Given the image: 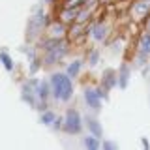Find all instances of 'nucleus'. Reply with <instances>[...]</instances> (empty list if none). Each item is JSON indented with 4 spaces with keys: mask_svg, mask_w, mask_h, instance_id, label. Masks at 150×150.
<instances>
[{
    "mask_svg": "<svg viewBox=\"0 0 150 150\" xmlns=\"http://www.w3.org/2000/svg\"><path fill=\"white\" fill-rule=\"evenodd\" d=\"M143 146H144V148H150V143H148V141L144 139V137H143Z\"/></svg>",
    "mask_w": 150,
    "mask_h": 150,
    "instance_id": "4be33fe9",
    "label": "nucleus"
},
{
    "mask_svg": "<svg viewBox=\"0 0 150 150\" xmlns=\"http://www.w3.org/2000/svg\"><path fill=\"white\" fill-rule=\"evenodd\" d=\"M101 86L105 90H111V88L118 86V73L115 69H105L103 71V79H101Z\"/></svg>",
    "mask_w": 150,
    "mask_h": 150,
    "instance_id": "423d86ee",
    "label": "nucleus"
},
{
    "mask_svg": "<svg viewBox=\"0 0 150 150\" xmlns=\"http://www.w3.org/2000/svg\"><path fill=\"white\" fill-rule=\"evenodd\" d=\"M101 148H107V150H115V148H118V144H116V143H112V141H103V143H101Z\"/></svg>",
    "mask_w": 150,
    "mask_h": 150,
    "instance_id": "aec40b11",
    "label": "nucleus"
},
{
    "mask_svg": "<svg viewBox=\"0 0 150 150\" xmlns=\"http://www.w3.org/2000/svg\"><path fill=\"white\" fill-rule=\"evenodd\" d=\"M30 84L34 86L36 96H38V100H40V109H45L43 103L47 101V98L53 94V90H51V83H47V81H38V79H30Z\"/></svg>",
    "mask_w": 150,
    "mask_h": 150,
    "instance_id": "7ed1b4c3",
    "label": "nucleus"
},
{
    "mask_svg": "<svg viewBox=\"0 0 150 150\" xmlns=\"http://www.w3.org/2000/svg\"><path fill=\"white\" fill-rule=\"evenodd\" d=\"M79 13H77V9L75 8H71V9H66L64 11V21H71V19H75Z\"/></svg>",
    "mask_w": 150,
    "mask_h": 150,
    "instance_id": "6ab92c4d",
    "label": "nucleus"
},
{
    "mask_svg": "<svg viewBox=\"0 0 150 150\" xmlns=\"http://www.w3.org/2000/svg\"><path fill=\"white\" fill-rule=\"evenodd\" d=\"M139 54L141 56H150V32L141 36V41H139Z\"/></svg>",
    "mask_w": 150,
    "mask_h": 150,
    "instance_id": "1a4fd4ad",
    "label": "nucleus"
},
{
    "mask_svg": "<svg viewBox=\"0 0 150 150\" xmlns=\"http://www.w3.org/2000/svg\"><path fill=\"white\" fill-rule=\"evenodd\" d=\"M64 25H60V23H56V25H53L51 26V34H53V38H62V34H64Z\"/></svg>",
    "mask_w": 150,
    "mask_h": 150,
    "instance_id": "f3484780",
    "label": "nucleus"
},
{
    "mask_svg": "<svg viewBox=\"0 0 150 150\" xmlns=\"http://www.w3.org/2000/svg\"><path fill=\"white\" fill-rule=\"evenodd\" d=\"M51 90L56 101H69L73 96V83L68 73H53L51 75Z\"/></svg>",
    "mask_w": 150,
    "mask_h": 150,
    "instance_id": "f257e3e1",
    "label": "nucleus"
},
{
    "mask_svg": "<svg viewBox=\"0 0 150 150\" xmlns=\"http://www.w3.org/2000/svg\"><path fill=\"white\" fill-rule=\"evenodd\" d=\"M54 118H56V115L51 109H47V111H43L41 112V116H40V122L41 124H45V126H53V122H54Z\"/></svg>",
    "mask_w": 150,
    "mask_h": 150,
    "instance_id": "4468645a",
    "label": "nucleus"
},
{
    "mask_svg": "<svg viewBox=\"0 0 150 150\" xmlns=\"http://www.w3.org/2000/svg\"><path fill=\"white\" fill-rule=\"evenodd\" d=\"M146 30L150 32V17H148V21H146Z\"/></svg>",
    "mask_w": 150,
    "mask_h": 150,
    "instance_id": "5701e85b",
    "label": "nucleus"
},
{
    "mask_svg": "<svg viewBox=\"0 0 150 150\" xmlns=\"http://www.w3.org/2000/svg\"><path fill=\"white\" fill-rule=\"evenodd\" d=\"M66 53H68V47H66V43L62 41V43H58L56 47H53V49H49V51H45V58H43V62L47 66H53V64H58L60 60L66 56Z\"/></svg>",
    "mask_w": 150,
    "mask_h": 150,
    "instance_id": "20e7f679",
    "label": "nucleus"
},
{
    "mask_svg": "<svg viewBox=\"0 0 150 150\" xmlns=\"http://www.w3.org/2000/svg\"><path fill=\"white\" fill-rule=\"evenodd\" d=\"M0 62H2V66L8 69V71L13 69V60H11V56H9L6 51H0Z\"/></svg>",
    "mask_w": 150,
    "mask_h": 150,
    "instance_id": "2eb2a0df",
    "label": "nucleus"
},
{
    "mask_svg": "<svg viewBox=\"0 0 150 150\" xmlns=\"http://www.w3.org/2000/svg\"><path fill=\"white\" fill-rule=\"evenodd\" d=\"M83 116H81V112H79L77 109H68V112H66V116H64V131L66 133H69V135H77V133H81L83 131Z\"/></svg>",
    "mask_w": 150,
    "mask_h": 150,
    "instance_id": "f03ea898",
    "label": "nucleus"
},
{
    "mask_svg": "<svg viewBox=\"0 0 150 150\" xmlns=\"http://www.w3.org/2000/svg\"><path fill=\"white\" fill-rule=\"evenodd\" d=\"M128 81H129V68H128V64H122L120 71H118V86L126 88L128 86Z\"/></svg>",
    "mask_w": 150,
    "mask_h": 150,
    "instance_id": "9b49d317",
    "label": "nucleus"
},
{
    "mask_svg": "<svg viewBox=\"0 0 150 150\" xmlns=\"http://www.w3.org/2000/svg\"><path fill=\"white\" fill-rule=\"evenodd\" d=\"M84 124H86V128H88V133L96 135V137H101V135H103L101 124L96 118H86V120H84Z\"/></svg>",
    "mask_w": 150,
    "mask_h": 150,
    "instance_id": "9d476101",
    "label": "nucleus"
},
{
    "mask_svg": "<svg viewBox=\"0 0 150 150\" xmlns=\"http://www.w3.org/2000/svg\"><path fill=\"white\" fill-rule=\"evenodd\" d=\"M53 128L54 129H60V128H64V116H56L54 122H53Z\"/></svg>",
    "mask_w": 150,
    "mask_h": 150,
    "instance_id": "412c9836",
    "label": "nucleus"
},
{
    "mask_svg": "<svg viewBox=\"0 0 150 150\" xmlns=\"http://www.w3.org/2000/svg\"><path fill=\"white\" fill-rule=\"evenodd\" d=\"M83 98H84V103H86L92 111L101 109V98H100V94H98L96 88H86L84 94H83Z\"/></svg>",
    "mask_w": 150,
    "mask_h": 150,
    "instance_id": "39448f33",
    "label": "nucleus"
},
{
    "mask_svg": "<svg viewBox=\"0 0 150 150\" xmlns=\"http://www.w3.org/2000/svg\"><path fill=\"white\" fill-rule=\"evenodd\" d=\"M83 144H84L86 148H90V150H98V148H101L100 137H96V135H92V133H88L86 137L83 139Z\"/></svg>",
    "mask_w": 150,
    "mask_h": 150,
    "instance_id": "f8f14e48",
    "label": "nucleus"
},
{
    "mask_svg": "<svg viewBox=\"0 0 150 150\" xmlns=\"http://www.w3.org/2000/svg\"><path fill=\"white\" fill-rule=\"evenodd\" d=\"M90 36H92V40L94 41H103L105 40V36H107V26L105 25H94L90 26Z\"/></svg>",
    "mask_w": 150,
    "mask_h": 150,
    "instance_id": "0eeeda50",
    "label": "nucleus"
},
{
    "mask_svg": "<svg viewBox=\"0 0 150 150\" xmlns=\"http://www.w3.org/2000/svg\"><path fill=\"white\" fill-rule=\"evenodd\" d=\"M88 62H90V66H96L98 62H100V51H98V49L90 51V54H88Z\"/></svg>",
    "mask_w": 150,
    "mask_h": 150,
    "instance_id": "a211bd4d",
    "label": "nucleus"
},
{
    "mask_svg": "<svg viewBox=\"0 0 150 150\" xmlns=\"http://www.w3.org/2000/svg\"><path fill=\"white\" fill-rule=\"evenodd\" d=\"M150 13V0H139V2H135L133 6V15L137 17H144Z\"/></svg>",
    "mask_w": 150,
    "mask_h": 150,
    "instance_id": "6e6552de",
    "label": "nucleus"
},
{
    "mask_svg": "<svg viewBox=\"0 0 150 150\" xmlns=\"http://www.w3.org/2000/svg\"><path fill=\"white\" fill-rule=\"evenodd\" d=\"M81 68H83V60H75V62H71L68 66V69H66V73L69 75L71 79H75L79 73H81Z\"/></svg>",
    "mask_w": 150,
    "mask_h": 150,
    "instance_id": "ddd939ff",
    "label": "nucleus"
},
{
    "mask_svg": "<svg viewBox=\"0 0 150 150\" xmlns=\"http://www.w3.org/2000/svg\"><path fill=\"white\" fill-rule=\"evenodd\" d=\"M32 25H36V26H40V28H43L47 25V15H43V11H40L38 15L32 17Z\"/></svg>",
    "mask_w": 150,
    "mask_h": 150,
    "instance_id": "dca6fc26",
    "label": "nucleus"
}]
</instances>
